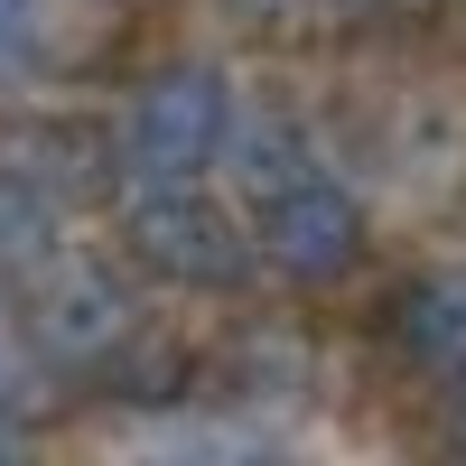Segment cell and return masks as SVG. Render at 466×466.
<instances>
[{
    "label": "cell",
    "mask_w": 466,
    "mask_h": 466,
    "mask_svg": "<svg viewBox=\"0 0 466 466\" xmlns=\"http://www.w3.org/2000/svg\"><path fill=\"white\" fill-rule=\"evenodd\" d=\"M112 233H122L131 270H149V280H168L187 299H224V289H243L261 270V233L206 177H122Z\"/></svg>",
    "instance_id": "1"
},
{
    "label": "cell",
    "mask_w": 466,
    "mask_h": 466,
    "mask_svg": "<svg viewBox=\"0 0 466 466\" xmlns=\"http://www.w3.org/2000/svg\"><path fill=\"white\" fill-rule=\"evenodd\" d=\"M19 336L37 345V364H47V373H66V382H112V373L140 355L149 318H140V289H131L112 261L56 252L47 270H28V318H19Z\"/></svg>",
    "instance_id": "2"
},
{
    "label": "cell",
    "mask_w": 466,
    "mask_h": 466,
    "mask_svg": "<svg viewBox=\"0 0 466 466\" xmlns=\"http://www.w3.org/2000/svg\"><path fill=\"white\" fill-rule=\"evenodd\" d=\"M243 94L215 56H159L122 103V177H206L224 168Z\"/></svg>",
    "instance_id": "3"
},
{
    "label": "cell",
    "mask_w": 466,
    "mask_h": 466,
    "mask_svg": "<svg viewBox=\"0 0 466 466\" xmlns=\"http://www.w3.org/2000/svg\"><path fill=\"white\" fill-rule=\"evenodd\" d=\"M252 233H261V270H280L289 289H336L355 280L364 252H373V215L364 197L345 187L336 168H308L289 187H270V197H252Z\"/></svg>",
    "instance_id": "4"
},
{
    "label": "cell",
    "mask_w": 466,
    "mask_h": 466,
    "mask_svg": "<svg viewBox=\"0 0 466 466\" xmlns=\"http://www.w3.org/2000/svg\"><path fill=\"white\" fill-rule=\"evenodd\" d=\"M382 336H392V355L430 382H457L466 373V270L439 261V270H410L382 308Z\"/></svg>",
    "instance_id": "5"
},
{
    "label": "cell",
    "mask_w": 466,
    "mask_h": 466,
    "mask_svg": "<svg viewBox=\"0 0 466 466\" xmlns=\"http://www.w3.org/2000/svg\"><path fill=\"white\" fill-rule=\"evenodd\" d=\"M308 382V345L289 327H233L206 364V392L215 401H289Z\"/></svg>",
    "instance_id": "6"
},
{
    "label": "cell",
    "mask_w": 466,
    "mask_h": 466,
    "mask_svg": "<svg viewBox=\"0 0 466 466\" xmlns=\"http://www.w3.org/2000/svg\"><path fill=\"white\" fill-rule=\"evenodd\" d=\"M66 197L47 177H28L19 159H0V280H28V270L56 261V233H66Z\"/></svg>",
    "instance_id": "7"
},
{
    "label": "cell",
    "mask_w": 466,
    "mask_h": 466,
    "mask_svg": "<svg viewBox=\"0 0 466 466\" xmlns=\"http://www.w3.org/2000/svg\"><path fill=\"white\" fill-rule=\"evenodd\" d=\"M233 177L252 187V197H270V187H289V177H308V168H327L318 159V131L299 122L289 103H261V112H243V122H233Z\"/></svg>",
    "instance_id": "8"
},
{
    "label": "cell",
    "mask_w": 466,
    "mask_h": 466,
    "mask_svg": "<svg viewBox=\"0 0 466 466\" xmlns=\"http://www.w3.org/2000/svg\"><path fill=\"white\" fill-rule=\"evenodd\" d=\"M37 56H47V0H0V85H19Z\"/></svg>",
    "instance_id": "9"
},
{
    "label": "cell",
    "mask_w": 466,
    "mask_h": 466,
    "mask_svg": "<svg viewBox=\"0 0 466 466\" xmlns=\"http://www.w3.org/2000/svg\"><path fill=\"white\" fill-rule=\"evenodd\" d=\"M439 420H448V448H466V373L439 382Z\"/></svg>",
    "instance_id": "10"
},
{
    "label": "cell",
    "mask_w": 466,
    "mask_h": 466,
    "mask_svg": "<svg viewBox=\"0 0 466 466\" xmlns=\"http://www.w3.org/2000/svg\"><path fill=\"white\" fill-rule=\"evenodd\" d=\"M10 448H28V410H0V457Z\"/></svg>",
    "instance_id": "11"
},
{
    "label": "cell",
    "mask_w": 466,
    "mask_h": 466,
    "mask_svg": "<svg viewBox=\"0 0 466 466\" xmlns=\"http://www.w3.org/2000/svg\"><path fill=\"white\" fill-rule=\"evenodd\" d=\"M364 10H410V0H364Z\"/></svg>",
    "instance_id": "12"
}]
</instances>
